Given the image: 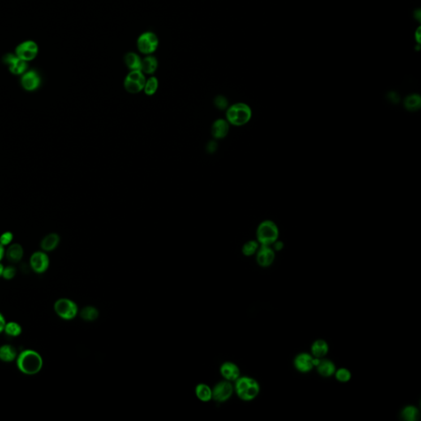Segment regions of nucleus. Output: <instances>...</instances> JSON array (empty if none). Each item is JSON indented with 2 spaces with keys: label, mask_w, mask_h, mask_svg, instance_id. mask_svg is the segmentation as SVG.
<instances>
[{
  "label": "nucleus",
  "mask_w": 421,
  "mask_h": 421,
  "mask_svg": "<svg viewBox=\"0 0 421 421\" xmlns=\"http://www.w3.org/2000/svg\"><path fill=\"white\" fill-rule=\"evenodd\" d=\"M401 417L406 421H416L419 417V410L414 406H406L401 410Z\"/></svg>",
  "instance_id": "27"
},
{
  "label": "nucleus",
  "mask_w": 421,
  "mask_h": 421,
  "mask_svg": "<svg viewBox=\"0 0 421 421\" xmlns=\"http://www.w3.org/2000/svg\"><path fill=\"white\" fill-rule=\"evenodd\" d=\"M145 75L141 70L130 71L125 79V88L128 92L136 94L142 92L146 83Z\"/></svg>",
  "instance_id": "8"
},
{
  "label": "nucleus",
  "mask_w": 421,
  "mask_h": 421,
  "mask_svg": "<svg viewBox=\"0 0 421 421\" xmlns=\"http://www.w3.org/2000/svg\"><path fill=\"white\" fill-rule=\"evenodd\" d=\"M20 84L27 92H35L41 85V77L38 72L28 69L21 76Z\"/></svg>",
  "instance_id": "11"
},
{
  "label": "nucleus",
  "mask_w": 421,
  "mask_h": 421,
  "mask_svg": "<svg viewBox=\"0 0 421 421\" xmlns=\"http://www.w3.org/2000/svg\"><path fill=\"white\" fill-rule=\"evenodd\" d=\"M230 129V124L225 119H217L212 125V136L216 139H222L227 135Z\"/></svg>",
  "instance_id": "19"
},
{
  "label": "nucleus",
  "mask_w": 421,
  "mask_h": 421,
  "mask_svg": "<svg viewBox=\"0 0 421 421\" xmlns=\"http://www.w3.org/2000/svg\"><path fill=\"white\" fill-rule=\"evenodd\" d=\"M197 397L202 401H209L212 398V390L208 386L201 383L196 387Z\"/></svg>",
  "instance_id": "26"
},
{
  "label": "nucleus",
  "mask_w": 421,
  "mask_h": 421,
  "mask_svg": "<svg viewBox=\"0 0 421 421\" xmlns=\"http://www.w3.org/2000/svg\"><path fill=\"white\" fill-rule=\"evenodd\" d=\"M158 67V62L156 57L153 55H147V57L142 59L141 65V71L144 74H153L156 71Z\"/></svg>",
  "instance_id": "22"
},
{
  "label": "nucleus",
  "mask_w": 421,
  "mask_h": 421,
  "mask_svg": "<svg viewBox=\"0 0 421 421\" xmlns=\"http://www.w3.org/2000/svg\"><path fill=\"white\" fill-rule=\"evenodd\" d=\"M4 268L5 266L3 265L2 263L0 262V278H2L3 272H4Z\"/></svg>",
  "instance_id": "42"
},
{
  "label": "nucleus",
  "mask_w": 421,
  "mask_h": 421,
  "mask_svg": "<svg viewBox=\"0 0 421 421\" xmlns=\"http://www.w3.org/2000/svg\"><path fill=\"white\" fill-rule=\"evenodd\" d=\"M276 254L275 250L268 245H260L257 251V262L263 268H268L274 263Z\"/></svg>",
  "instance_id": "13"
},
{
  "label": "nucleus",
  "mask_w": 421,
  "mask_h": 421,
  "mask_svg": "<svg viewBox=\"0 0 421 421\" xmlns=\"http://www.w3.org/2000/svg\"><path fill=\"white\" fill-rule=\"evenodd\" d=\"M334 375L337 381L340 383H347L351 379V372L345 368H340L336 370Z\"/></svg>",
  "instance_id": "31"
},
{
  "label": "nucleus",
  "mask_w": 421,
  "mask_h": 421,
  "mask_svg": "<svg viewBox=\"0 0 421 421\" xmlns=\"http://www.w3.org/2000/svg\"><path fill=\"white\" fill-rule=\"evenodd\" d=\"M234 389L239 398L243 401H252L259 396L260 385L257 380L250 377H239L234 385Z\"/></svg>",
  "instance_id": "2"
},
{
  "label": "nucleus",
  "mask_w": 421,
  "mask_h": 421,
  "mask_svg": "<svg viewBox=\"0 0 421 421\" xmlns=\"http://www.w3.org/2000/svg\"><path fill=\"white\" fill-rule=\"evenodd\" d=\"M24 257V249L23 245L18 243H13L6 247V253L5 258L7 259L9 263H20Z\"/></svg>",
  "instance_id": "15"
},
{
  "label": "nucleus",
  "mask_w": 421,
  "mask_h": 421,
  "mask_svg": "<svg viewBox=\"0 0 421 421\" xmlns=\"http://www.w3.org/2000/svg\"><path fill=\"white\" fill-rule=\"evenodd\" d=\"M124 61H125L126 67L130 69V71L141 70L142 59H141L140 56L138 55L136 53H134V52H129V53L125 54Z\"/></svg>",
  "instance_id": "23"
},
{
  "label": "nucleus",
  "mask_w": 421,
  "mask_h": 421,
  "mask_svg": "<svg viewBox=\"0 0 421 421\" xmlns=\"http://www.w3.org/2000/svg\"><path fill=\"white\" fill-rule=\"evenodd\" d=\"M252 118V109L245 103H236L228 108L226 119L234 126H242L250 122Z\"/></svg>",
  "instance_id": "3"
},
{
  "label": "nucleus",
  "mask_w": 421,
  "mask_h": 421,
  "mask_svg": "<svg viewBox=\"0 0 421 421\" xmlns=\"http://www.w3.org/2000/svg\"><path fill=\"white\" fill-rule=\"evenodd\" d=\"M328 351H329V345L328 342L323 339L316 340L311 345V354L316 358L323 359V357L328 354Z\"/></svg>",
  "instance_id": "20"
},
{
  "label": "nucleus",
  "mask_w": 421,
  "mask_h": 421,
  "mask_svg": "<svg viewBox=\"0 0 421 421\" xmlns=\"http://www.w3.org/2000/svg\"><path fill=\"white\" fill-rule=\"evenodd\" d=\"M5 253H6V248L0 244V262H2L3 259H5Z\"/></svg>",
  "instance_id": "39"
},
{
  "label": "nucleus",
  "mask_w": 421,
  "mask_h": 421,
  "mask_svg": "<svg viewBox=\"0 0 421 421\" xmlns=\"http://www.w3.org/2000/svg\"><path fill=\"white\" fill-rule=\"evenodd\" d=\"M404 107L410 112L419 110L421 107V97L419 94H410L404 100Z\"/></svg>",
  "instance_id": "24"
},
{
  "label": "nucleus",
  "mask_w": 421,
  "mask_h": 421,
  "mask_svg": "<svg viewBox=\"0 0 421 421\" xmlns=\"http://www.w3.org/2000/svg\"><path fill=\"white\" fill-rule=\"evenodd\" d=\"M316 368L319 375H321L322 377H324V378H329V377L334 375L336 370H337L335 364L329 359H321Z\"/></svg>",
  "instance_id": "21"
},
{
  "label": "nucleus",
  "mask_w": 421,
  "mask_h": 421,
  "mask_svg": "<svg viewBox=\"0 0 421 421\" xmlns=\"http://www.w3.org/2000/svg\"><path fill=\"white\" fill-rule=\"evenodd\" d=\"M99 316L98 310L92 306H87L81 310L80 317L85 321H94Z\"/></svg>",
  "instance_id": "28"
},
{
  "label": "nucleus",
  "mask_w": 421,
  "mask_h": 421,
  "mask_svg": "<svg viewBox=\"0 0 421 421\" xmlns=\"http://www.w3.org/2000/svg\"><path fill=\"white\" fill-rule=\"evenodd\" d=\"M54 311L59 319L70 321L79 313L78 305L69 298H59L54 303Z\"/></svg>",
  "instance_id": "5"
},
{
  "label": "nucleus",
  "mask_w": 421,
  "mask_h": 421,
  "mask_svg": "<svg viewBox=\"0 0 421 421\" xmlns=\"http://www.w3.org/2000/svg\"><path fill=\"white\" fill-rule=\"evenodd\" d=\"M388 100H390L391 102L397 104L400 101V96L397 92H391L388 95Z\"/></svg>",
  "instance_id": "35"
},
{
  "label": "nucleus",
  "mask_w": 421,
  "mask_h": 421,
  "mask_svg": "<svg viewBox=\"0 0 421 421\" xmlns=\"http://www.w3.org/2000/svg\"><path fill=\"white\" fill-rule=\"evenodd\" d=\"M50 260L48 253L38 250L30 256L29 266L32 272L36 274H44L49 269Z\"/></svg>",
  "instance_id": "7"
},
{
  "label": "nucleus",
  "mask_w": 421,
  "mask_h": 421,
  "mask_svg": "<svg viewBox=\"0 0 421 421\" xmlns=\"http://www.w3.org/2000/svg\"><path fill=\"white\" fill-rule=\"evenodd\" d=\"M215 105L220 109H225L228 107L227 99L223 96H218L215 99Z\"/></svg>",
  "instance_id": "34"
},
{
  "label": "nucleus",
  "mask_w": 421,
  "mask_h": 421,
  "mask_svg": "<svg viewBox=\"0 0 421 421\" xmlns=\"http://www.w3.org/2000/svg\"><path fill=\"white\" fill-rule=\"evenodd\" d=\"M221 374L227 381H236L240 377L238 366L232 362H225L221 367Z\"/></svg>",
  "instance_id": "17"
},
{
  "label": "nucleus",
  "mask_w": 421,
  "mask_h": 421,
  "mask_svg": "<svg viewBox=\"0 0 421 421\" xmlns=\"http://www.w3.org/2000/svg\"><path fill=\"white\" fill-rule=\"evenodd\" d=\"M17 274V269L14 265H8L4 268L2 278L6 281H11L14 278Z\"/></svg>",
  "instance_id": "32"
},
{
  "label": "nucleus",
  "mask_w": 421,
  "mask_h": 421,
  "mask_svg": "<svg viewBox=\"0 0 421 421\" xmlns=\"http://www.w3.org/2000/svg\"><path fill=\"white\" fill-rule=\"evenodd\" d=\"M272 245H273V248H272V249H273L275 251H281V250L284 248L283 242H281V241L278 240V239H277V240H276V242H275V243Z\"/></svg>",
  "instance_id": "37"
},
{
  "label": "nucleus",
  "mask_w": 421,
  "mask_h": 421,
  "mask_svg": "<svg viewBox=\"0 0 421 421\" xmlns=\"http://www.w3.org/2000/svg\"><path fill=\"white\" fill-rule=\"evenodd\" d=\"M19 372L27 376L38 375L44 366V359L38 351L33 349H25L18 352L15 360Z\"/></svg>",
  "instance_id": "1"
},
{
  "label": "nucleus",
  "mask_w": 421,
  "mask_h": 421,
  "mask_svg": "<svg viewBox=\"0 0 421 421\" xmlns=\"http://www.w3.org/2000/svg\"><path fill=\"white\" fill-rule=\"evenodd\" d=\"M415 36H416V40L418 43H420V38H419V36H420V28L419 27L417 29L416 32H415Z\"/></svg>",
  "instance_id": "41"
},
{
  "label": "nucleus",
  "mask_w": 421,
  "mask_h": 421,
  "mask_svg": "<svg viewBox=\"0 0 421 421\" xmlns=\"http://www.w3.org/2000/svg\"><path fill=\"white\" fill-rule=\"evenodd\" d=\"M4 63L7 65L9 72L16 76H22L25 72L28 70V63L18 58L13 53H9L3 58Z\"/></svg>",
  "instance_id": "10"
},
{
  "label": "nucleus",
  "mask_w": 421,
  "mask_h": 421,
  "mask_svg": "<svg viewBox=\"0 0 421 421\" xmlns=\"http://www.w3.org/2000/svg\"><path fill=\"white\" fill-rule=\"evenodd\" d=\"M294 366L295 370L300 373H309L314 369V357L309 353H300L297 354L294 359Z\"/></svg>",
  "instance_id": "14"
},
{
  "label": "nucleus",
  "mask_w": 421,
  "mask_h": 421,
  "mask_svg": "<svg viewBox=\"0 0 421 421\" xmlns=\"http://www.w3.org/2000/svg\"><path fill=\"white\" fill-rule=\"evenodd\" d=\"M216 147H217L216 143H214V142H211L207 145V150H208V152H214L215 150L216 149Z\"/></svg>",
  "instance_id": "38"
},
{
  "label": "nucleus",
  "mask_w": 421,
  "mask_h": 421,
  "mask_svg": "<svg viewBox=\"0 0 421 421\" xmlns=\"http://www.w3.org/2000/svg\"><path fill=\"white\" fill-rule=\"evenodd\" d=\"M279 228L274 221L266 220L260 223L257 229V241L260 245H271L279 238Z\"/></svg>",
  "instance_id": "4"
},
{
  "label": "nucleus",
  "mask_w": 421,
  "mask_h": 421,
  "mask_svg": "<svg viewBox=\"0 0 421 421\" xmlns=\"http://www.w3.org/2000/svg\"><path fill=\"white\" fill-rule=\"evenodd\" d=\"M259 247H260V245L258 241H248L247 243L244 245L243 248H242V252L245 256H252L254 254H256Z\"/></svg>",
  "instance_id": "30"
},
{
  "label": "nucleus",
  "mask_w": 421,
  "mask_h": 421,
  "mask_svg": "<svg viewBox=\"0 0 421 421\" xmlns=\"http://www.w3.org/2000/svg\"><path fill=\"white\" fill-rule=\"evenodd\" d=\"M420 10H419V9H418V10H416V11L414 12V18H416L417 21H419V22H420Z\"/></svg>",
  "instance_id": "40"
},
{
  "label": "nucleus",
  "mask_w": 421,
  "mask_h": 421,
  "mask_svg": "<svg viewBox=\"0 0 421 421\" xmlns=\"http://www.w3.org/2000/svg\"><path fill=\"white\" fill-rule=\"evenodd\" d=\"M7 320L5 318V315L0 312V334L4 333V330H5V325H6Z\"/></svg>",
  "instance_id": "36"
},
{
  "label": "nucleus",
  "mask_w": 421,
  "mask_h": 421,
  "mask_svg": "<svg viewBox=\"0 0 421 421\" xmlns=\"http://www.w3.org/2000/svg\"><path fill=\"white\" fill-rule=\"evenodd\" d=\"M18 351L14 345L4 344L0 345V361L3 363H13L17 359Z\"/></svg>",
  "instance_id": "18"
},
{
  "label": "nucleus",
  "mask_w": 421,
  "mask_h": 421,
  "mask_svg": "<svg viewBox=\"0 0 421 421\" xmlns=\"http://www.w3.org/2000/svg\"><path fill=\"white\" fill-rule=\"evenodd\" d=\"M61 244V236L57 233H49L40 241V250L46 253L53 252Z\"/></svg>",
  "instance_id": "16"
},
{
  "label": "nucleus",
  "mask_w": 421,
  "mask_h": 421,
  "mask_svg": "<svg viewBox=\"0 0 421 421\" xmlns=\"http://www.w3.org/2000/svg\"><path fill=\"white\" fill-rule=\"evenodd\" d=\"M234 388L230 381L226 380L220 382L215 386L214 389L212 390V397L214 398L215 401L224 402L231 397Z\"/></svg>",
  "instance_id": "12"
},
{
  "label": "nucleus",
  "mask_w": 421,
  "mask_h": 421,
  "mask_svg": "<svg viewBox=\"0 0 421 421\" xmlns=\"http://www.w3.org/2000/svg\"><path fill=\"white\" fill-rule=\"evenodd\" d=\"M158 80L156 77H151L146 80L143 91L147 96H153L158 89Z\"/></svg>",
  "instance_id": "29"
},
{
  "label": "nucleus",
  "mask_w": 421,
  "mask_h": 421,
  "mask_svg": "<svg viewBox=\"0 0 421 421\" xmlns=\"http://www.w3.org/2000/svg\"><path fill=\"white\" fill-rule=\"evenodd\" d=\"M14 54L25 62L33 61L39 54L38 44L32 40L22 41L16 46Z\"/></svg>",
  "instance_id": "6"
},
{
  "label": "nucleus",
  "mask_w": 421,
  "mask_h": 421,
  "mask_svg": "<svg viewBox=\"0 0 421 421\" xmlns=\"http://www.w3.org/2000/svg\"><path fill=\"white\" fill-rule=\"evenodd\" d=\"M14 234L11 231H5L0 234V244L5 248L11 245L14 242Z\"/></svg>",
  "instance_id": "33"
},
{
  "label": "nucleus",
  "mask_w": 421,
  "mask_h": 421,
  "mask_svg": "<svg viewBox=\"0 0 421 421\" xmlns=\"http://www.w3.org/2000/svg\"><path fill=\"white\" fill-rule=\"evenodd\" d=\"M158 45V37L152 31H147V32L141 34L137 40L138 50L147 55L152 54L156 51Z\"/></svg>",
  "instance_id": "9"
},
{
  "label": "nucleus",
  "mask_w": 421,
  "mask_h": 421,
  "mask_svg": "<svg viewBox=\"0 0 421 421\" xmlns=\"http://www.w3.org/2000/svg\"><path fill=\"white\" fill-rule=\"evenodd\" d=\"M4 333L12 338L20 337L23 333V327L18 322L7 321L5 330H4Z\"/></svg>",
  "instance_id": "25"
}]
</instances>
